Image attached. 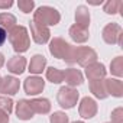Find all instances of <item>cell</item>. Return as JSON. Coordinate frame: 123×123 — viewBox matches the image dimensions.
Returning <instances> with one entry per match:
<instances>
[{"label": "cell", "instance_id": "obj_30", "mask_svg": "<svg viewBox=\"0 0 123 123\" xmlns=\"http://www.w3.org/2000/svg\"><path fill=\"white\" fill-rule=\"evenodd\" d=\"M0 123H9V114L3 110H0Z\"/></svg>", "mask_w": 123, "mask_h": 123}, {"label": "cell", "instance_id": "obj_29", "mask_svg": "<svg viewBox=\"0 0 123 123\" xmlns=\"http://www.w3.org/2000/svg\"><path fill=\"white\" fill-rule=\"evenodd\" d=\"M7 39V32L3 29V28H0V46H2Z\"/></svg>", "mask_w": 123, "mask_h": 123}, {"label": "cell", "instance_id": "obj_5", "mask_svg": "<svg viewBox=\"0 0 123 123\" xmlns=\"http://www.w3.org/2000/svg\"><path fill=\"white\" fill-rule=\"evenodd\" d=\"M74 62H78L81 67H88L93 62H97V54L88 46H75L74 48Z\"/></svg>", "mask_w": 123, "mask_h": 123}, {"label": "cell", "instance_id": "obj_23", "mask_svg": "<svg viewBox=\"0 0 123 123\" xmlns=\"http://www.w3.org/2000/svg\"><path fill=\"white\" fill-rule=\"evenodd\" d=\"M110 71H111V74H114L117 77H122L123 75V56H117V58H114L111 61Z\"/></svg>", "mask_w": 123, "mask_h": 123}, {"label": "cell", "instance_id": "obj_6", "mask_svg": "<svg viewBox=\"0 0 123 123\" xmlns=\"http://www.w3.org/2000/svg\"><path fill=\"white\" fill-rule=\"evenodd\" d=\"M122 38H123V33H122V28L117 25V23H109L104 29H103V39L106 43H117V45H122Z\"/></svg>", "mask_w": 123, "mask_h": 123}, {"label": "cell", "instance_id": "obj_28", "mask_svg": "<svg viewBox=\"0 0 123 123\" xmlns=\"http://www.w3.org/2000/svg\"><path fill=\"white\" fill-rule=\"evenodd\" d=\"M33 6H35V3L31 2V0H28V2H19V7L22 9L23 13H31L32 9H33Z\"/></svg>", "mask_w": 123, "mask_h": 123}, {"label": "cell", "instance_id": "obj_2", "mask_svg": "<svg viewBox=\"0 0 123 123\" xmlns=\"http://www.w3.org/2000/svg\"><path fill=\"white\" fill-rule=\"evenodd\" d=\"M9 41H10V43H12V46H13V49L16 52H25V51H28L29 43H31L28 31L23 26H15V28H12L10 32H9Z\"/></svg>", "mask_w": 123, "mask_h": 123}, {"label": "cell", "instance_id": "obj_34", "mask_svg": "<svg viewBox=\"0 0 123 123\" xmlns=\"http://www.w3.org/2000/svg\"><path fill=\"white\" fill-rule=\"evenodd\" d=\"M0 81H2V77H0Z\"/></svg>", "mask_w": 123, "mask_h": 123}, {"label": "cell", "instance_id": "obj_24", "mask_svg": "<svg viewBox=\"0 0 123 123\" xmlns=\"http://www.w3.org/2000/svg\"><path fill=\"white\" fill-rule=\"evenodd\" d=\"M123 6L122 2H119V0H111V2H107L104 5V12L109 13V15H114L119 12V9Z\"/></svg>", "mask_w": 123, "mask_h": 123}, {"label": "cell", "instance_id": "obj_17", "mask_svg": "<svg viewBox=\"0 0 123 123\" xmlns=\"http://www.w3.org/2000/svg\"><path fill=\"white\" fill-rule=\"evenodd\" d=\"M70 36H71V39L74 42H78V43L86 42L88 39V29L81 28L78 25H73L70 28Z\"/></svg>", "mask_w": 123, "mask_h": 123}, {"label": "cell", "instance_id": "obj_1", "mask_svg": "<svg viewBox=\"0 0 123 123\" xmlns=\"http://www.w3.org/2000/svg\"><path fill=\"white\" fill-rule=\"evenodd\" d=\"M49 52L59 59H65V62L73 65L74 62V46L67 43L64 39L61 38H54L49 43Z\"/></svg>", "mask_w": 123, "mask_h": 123}, {"label": "cell", "instance_id": "obj_18", "mask_svg": "<svg viewBox=\"0 0 123 123\" xmlns=\"http://www.w3.org/2000/svg\"><path fill=\"white\" fill-rule=\"evenodd\" d=\"M45 65H46V58L43 55H33L29 62V71L32 74H41L45 70Z\"/></svg>", "mask_w": 123, "mask_h": 123}, {"label": "cell", "instance_id": "obj_14", "mask_svg": "<svg viewBox=\"0 0 123 123\" xmlns=\"http://www.w3.org/2000/svg\"><path fill=\"white\" fill-rule=\"evenodd\" d=\"M64 80L68 84V87H75V86L83 84V74L78 70L68 68L64 71Z\"/></svg>", "mask_w": 123, "mask_h": 123}, {"label": "cell", "instance_id": "obj_27", "mask_svg": "<svg viewBox=\"0 0 123 123\" xmlns=\"http://www.w3.org/2000/svg\"><path fill=\"white\" fill-rule=\"evenodd\" d=\"M111 122L113 123H123V109L117 107L111 113Z\"/></svg>", "mask_w": 123, "mask_h": 123}, {"label": "cell", "instance_id": "obj_15", "mask_svg": "<svg viewBox=\"0 0 123 123\" xmlns=\"http://www.w3.org/2000/svg\"><path fill=\"white\" fill-rule=\"evenodd\" d=\"M16 114L20 120H29L33 117V111L31 109V104L28 100H19L16 104Z\"/></svg>", "mask_w": 123, "mask_h": 123}, {"label": "cell", "instance_id": "obj_3", "mask_svg": "<svg viewBox=\"0 0 123 123\" xmlns=\"http://www.w3.org/2000/svg\"><path fill=\"white\" fill-rule=\"evenodd\" d=\"M61 16L59 13L52 9V7H48V6H42L39 7L35 15H33V22L38 23V25H42V26H51V25H56L59 22Z\"/></svg>", "mask_w": 123, "mask_h": 123}, {"label": "cell", "instance_id": "obj_9", "mask_svg": "<svg viewBox=\"0 0 123 123\" xmlns=\"http://www.w3.org/2000/svg\"><path fill=\"white\" fill-rule=\"evenodd\" d=\"M78 111H80V116H81V117H84V119H91V117H94L96 113H97V103H96L93 98H90V97H84V98L81 100V103H80Z\"/></svg>", "mask_w": 123, "mask_h": 123}, {"label": "cell", "instance_id": "obj_13", "mask_svg": "<svg viewBox=\"0 0 123 123\" xmlns=\"http://www.w3.org/2000/svg\"><path fill=\"white\" fill-rule=\"evenodd\" d=\"M103 81H104V87H106L107 94H111L114 97H122L123 96V83L120 80L107 78V80H103Z\"/></svg>", "mask_w": 123, "mask_h": 123}, {"label": "cell", "instance_id": "obj_20", "mask_svg": "<svg viewBox=\"0 0 123 123\" xmlns=\"http://www.w3.org/2000/svg\"><path fill=\"white\" fill-rule=\"evenodd\" d=\"M90 90H91V93H93L97 98H100V100H103V98H106V97L109 96L107 91H106V87H104V81H103V80L90 81Z\"/></svg>", "mask_w": 123, "mask_h": 123}, {"label": "cell", "instance_id": "obj_31", "mask_svg": "<svg viewBox=\"0 0 123 123\" xmlns=\"http://www.w3.org/2000/svg\"><path fill=\"white\" fill-rule=\"evenodd\" d=\"M13 3L12 2H5V3H0V7H10Z\"/></svg>", "mask_w": 123, "mask_h": 123}, {"label": "cell", "instance_id": "obj_10", "mask_svg": "<svg viewBox=\"0 0 123 123\" xmlns=\"http://www.w3.org/2000/svg\"><path fill=\"white\" fill-rule=\"evenodd\" d=\"M19 80L15 78V77H5L2 78V81H0V93H3V94H9V96H13L19 91Z\"/></svg>", "mask_w": 123, "mask_h": 123}, {"label": "cell", "instance_id": "obj_21", "mask_svg": "<svg viewBox=\"0 0 123 123\" xmlns=\"http://www.w3.org/2000/svg\"><path fill=\"white\" fill-rule=\"evenodd\" d=\"M46 78L52 83V84H59L64 81V71H59L58 68H48L46 70Z\"/></svg>", "mask_w": 123, "mask_h": 123}, {"label": "cell", "instance_id": "obj_32", "mask_svg": "<svg viewBox=\"0 0 123 123\" xmlns=\"http://www.w3.org/2000/svg\"><path fill=\"white\" fill-rule=\"evenodd\" d=\"M3 64H5V56H3L2 54H0V68L3 67Z\"/></svg>", "mask_w": 123, "mask_h": 123}, {"label": "cell", "instance_id": "obj_16", "mask_svg": "<svg viewBox=\"0 0 123 123\" xmlns=\"http://www.w3.org/2000/svg\"><path fill=\"white\" fill-rule=\"evenodd\" d=\"M31 109L33 113H39V114H46L51 110V103L48 98H33L29 101Z\"/></svg>", "mask_w": 123, "mask_h": 123}, {"label": "cell", "instance_id": "obj_11", "mask_svg": "<svg viewBox=\"0 0 123 123\" xmlns=\"http://www.w3.org/2000/svg\"><path fill=\"white\" fill-rule=\"evenodd\" d=\"M86 75L90 81L103 80L104 75H106V67L100 62H93L88 67H86Z\"/></svg>", "mask_w": 123, "mask_h": 123}, {"label": "cell", "instance_id": "obj_12", "mask_svg": "<svg viewBox=\"0 0 123 123\" xmlns=\"http://www.w3.org/2000/svg\"><path fill=\"white\" fill-rule=\"evenodd\" d=\"M25 68H26V59L23 56H20V55H15L7 61V70L12 74L20 75L25 71Z\"/></svg>", "mask_w": 123, "mask_h": 123}, {"label": "cell", "instance_id": "obj_8", "mask_svg": "<svg viewBox=\"0 0 123 123\" xmlns=\"http://www.w3.org/2000/svg\"><path fill=\"white\" fill-rule=\"evenodd\" d=\"M31 32H32V38L36 43L39 45H43L48 42L49 39V29L46 26H42V25H38L35 22H31Z\"/></svg>", "mask_w": 123, "mask_h": 123}, {"label": "cell", "instance_id": "obj_26", "mask_svg": "<svg viewBox=\"0 0 123 123\" xmlns=\"http://www.w3.org/2000/svg\"><path fill=\"white\" fill-rule=\"evenodd\" d=\"M49 120L51 123H68V116L64 111H55Z\"/></svg>", "mask_w": 123, "mask_h": 123}, {"label": "cell", "instance_id": "obj_19", "mask_svg": "<svg viewBox=\"0 0 123 123\" xmlns=\"http://www.w3.org/2000/svg\"><path fill=\"white\" fill-rule=\"evenodd\" d=\"M75 20H77V23H75V25H78V26H81V28L88 29V25H90V13H88V10H87V7H86V6H80V7L77 9Z\"/></svg>", "mask_w": 123, "mask_h": 123}, {"label": "cell", "instance_id": "obj_33", "mask_svg": "<svg viewBox=\"0 0 123 123\" xmlns=\"http://www.w3.org/2000/svg\"><path fill=\"white\" fill-rule=\"evenodd\" d=\"M73 123H84V122H73Z\"/></svg>", "mask_w": 123, "mask_h": 123}, {"label": "cell", "instance_id": "obj_22", "mask_svg": "<svg viewBox=\"0 0 123 123\" xmlns=\"http://www.w3.org/2000/svg\"><path fill=\"white\" fill-rule=\"evenodd\" d=\"M16 18L13 16V15H10V13H0V28H3L5 31L6 29H12V28H15L16 25Z\"/></svg>", "mask_w": 123, "mask_h": 123}, {"label": "cell", "instance_id": "obj_25", "mask_svg": "<svg viewBox=\"0 0 123 123\" xmlns=\"http://www.w3.org/2000/svg\"><path fill=\"white\" fill-rule=\"evenodd\" d=\"M12 107H13V101L9 97H0V110L6 111L7 114L12 113Z\"/></svg>", "mask_w": 123, "mask_h": 123}, {"label": "cell", "instance_id": "obj_7", "mask_svg": "<svg viewBox=\"0 0 123 123\" xmlns=\"http://www.w3.org/2000/svg\"><path fill=\"white\" fill-rule=\"evenodd\" d=\"M23 87H25V91H26L28 96H36V94L42 93V90L45 87V81L42 78L36 77V75L35 77H28L25 80Z\"/></svg>", "mask_w": 123, "mask_h": 123}, {"label": "cell", "instance_id": "obj_4", "mask_svg": "<svg viewBox=\"0 0 123 123\" xmlns=\"http://www.w3.org/2000/svg\"><path fill=\"white\" fill-rule=\"evenodd\" d=\"M58 104L62 109H73L78 100V91L73 87H61L56 94Z\"/></svg>", "mask_w": 123, "mask_h": 123}]
</instances>
